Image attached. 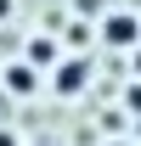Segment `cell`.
I'll return each instance as SVG.
<instances>
[{
    "mask_svg": "<svg viewBox=\"0 0 141 146\" xmlns=\"http://www.w3.org/2000/svg\"><path fill=\"white\" fill-rule=\"evenodd\" d=\"M45 84H51V96H62V101L85 96V90H90V56H56Z\"/></svg>",
    "mask_w": 141,
    "mask_h": 146,
    "instance_id": "obj_1",
    "label": "cell"
},
{
    "mask_svg": "<svg viewBox=\"0 0 141 146\" xmlns=\"http://www.w3.org/2000/svg\"><path fill=\"white\" fill-rule=\"evenodd\" d=\"M96 34H102L107 51H136V45H141V17H136V11H107Z\"/></svg>",
    "mask_w": 141,
    "mask_h": 146,
    "instance_id": "obj_2",
    "label": "cell"
},
{
    "mask_svg": "<svg viewBox=\"0 0 141 146\" xmlns=\"http://www.w3.org/2000/svg\"><path fill=\"white\" fill-rule=\"evenodd\" d=\"M6 90L11 96H34L40 90V73L28 68V62H11V68H6Z\"/></svg>",
    "mask_w": 141,
    "mask_h": 146,
    "instance_id": "obj_3",
    "label": "cell"
},
{
    "mask_svg": "<svg viewBox=\"0 0 141 146\" xmlns=\"http://www.w3.org/2000/svg\"><path fill=\"white\" fill-rule=\"evenodd\" d=\"M23 62H28V68H51V62H56V39L51 34H34V39H28V51H23Z\"/></svg>",
    "mask_w": 141,
    "mask_h": 146,
    "instance_id": "obj_4",
    "label": "cell"
},
{
    "mask_svg": "<svg viewBox=\"0 0 141 146\" xmlns=\"http://www.w3.org/2000/svg\"><path fill=\"white\" fill-rule=\"evenodd\" d=\"M0 146H23V135H17V129H6V124H0Z\"/></svg>",
    "mask_w": 141,
    "mask_h": 146,
    "instance_id": "obj_5",
    "label": "cell"
},
{
    "mask_svg": "<svg viewBox=\"0 0 141 146\" xmlns=\"http://www.w3.org/2000/svg\"><path fill=\"white\" fill-rule=\"evenodd\" d=\"M6 17H11V0H0V23H6Z\"/></svg>",
    "mask_w": 141,
    "mask_h": 146,
    "instance_id": "obj_6",
    "label": "cell"
},
{
    "mask_svg": "<svg viewBox=\"0 0 141 146\" xmlns=\"http://www.w3.org/2000/svg\"><path fill=\"white\" fill-rule=\"evenodd\" d=\"M107 146H130V141H107Z\"/></svg>",
    "mask_w": 141,
    "mask_h": 146,
    "instance_id": "obj_7",
    "label": "cell"
}]
</instances>
